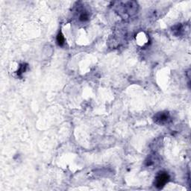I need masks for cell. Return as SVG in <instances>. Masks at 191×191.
I'll list each match as a JSON object with an SVG mask.
<instances>
[{"label":"cell","mask_w":191,"mask_h":191,"mask_svg":"<svg viewBox=\"0 0 191 191\" xmlns=\"http://www.w3.org/2000/svg\"><path fill=\"white\" fill-rule=\"evenodd\" d=\"M64 42H65V39H64V36L61 32L58 33L57 36V43L59 46H63Z\"/></svg>","instance_id":"cell-4"},{"label":"cell","mask_w":191,"mask_h":191,"mask_svg":"<svg viewBox=\"0 0 191 191\" xmlns=\"http://www.w3.org/2000/svg\"><path fill=\"white\" fill-rule=\"evenodd\" d=\"M169 119H170V116H169V113L167 111L159 112L154 116V120H155V122L157 124L161 125L167 123L169 120Z\"/></svg>","instance_id":"cell-2"},{"label":"cell","mask_w":191,"mask_h":191,"mask_svg":"<svg viewBox=\"0 0 191 191\" xmlns=\"http://www.w3.org/2000/svg\"><path fill=\"white\" fill-rule=\"evenodd\" d=\"M79 19L80 21H81V22H86L89 19V16H88V13H87L85 11H81V13H79Z\"/></svg>","instance_id":"cell-3"},{"label":"cell","mask_w":191,"mask_h":191,"mask_svg":"<svg viewBox=\"0 0 191 191\" xmlns=\"http://www.w3.org/2000/svg\"><path fill=\"white\" fill-rule=\"evenodd\" d=\"M169 176L167 173L161 172L157 175L155 180V186L157 188L161 189L165 186V184L169 182Z\"/></svg>","instance_id":"cell-1"}]
</instances>
